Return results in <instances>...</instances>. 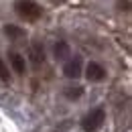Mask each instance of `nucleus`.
<instances>
[{
    "instance_id": "1",
    "label": "nucleus",
    "mask_w": 132,
    "mask_h": 132,
    "mask_svg": "<svg viewBox=\"0 0 132 132\" xmlns=\"http://www.w3.org/2000/svg\"><path fill=\"white\" fill-rule=\"evenodd\" d=\"M14 12L18 18L27 20V22H37L43 16V6L37 0H16L14 2Z\"/></svg>"
},
{
    "instance_id": "2",
    "label": "nucleus",
    "mask_w": 132,
    "mask_h": 132,
    "mask_svg": "<svg viewBox=\"0 0 132 132\" xmlns=\"http://www.w3.org/2000/svg\"><path fill=\"white\" fill-rule=\"evenodd\" d=\"M104 122H106V110L104 108H94V110H89L87 114L81 118V130L83 132H98L102 126H104Z\"/></svg>"
},
{
    "instance_id": "3",
    "label": "nucleus",
    "mask_w": 132,
    "mask_h": 132,
    "mask_svg": "<svg viewBox=\"0 0 132 132\" xmlns=\"http://www.w3.org/2000/svg\"><path fill=\"white\" fill-rule=\"evenodd\" d=\"M83 73V61L79 55H73V57H69L65 61V65H63V75H65L67 79H77V77H81Z\"/></svg>"
},
{
    "instance_id": "4",
    "label": "nucleus",
    "mask_w": 132,
    "mask_h": 132,
    "mask_svg": "<svg viewBox=\"0 0 132 132\" xmlns=\"http://www.w3.org/2000/svg\"><path fill=\"white\" fill-rule=\"evenodd\" d=\"M106 67L102 65V63H98V61H89L87 65H85V79L92 83H100L106 79Z\"/></svg>"
},
{
    "instance_id": "5",
    "label": "nucleus",
    "mask_w": 132,
    "mask_h": 132,
    "mask_svg": "<svg viewBox=\"0 0 132 132\" xmlns=\"http://www.w3.org/2000/svg\"><path fill=\"white\" fill-rule=\"evenodd\" d=\"M29 59H31V63H33L35 69H39V67L45 63V47H43L39 41H35L33 45L29 47Z\"/></svg>"
},
{
    "instance_id": "6",
    "label": "nucleus",
    "mask_w": 132,
    "mask_h": 132,
    "mask_svg": "<svg viewBox=\"0 0 132 132\" xmlns=\"http://www.w3.org/2000/svg\"><path fill=\"white\" fill-rule=\"evenodd\" d=\"M8 63L12 67V71L16 73V75H24L27 73V61H24V57L16 53V51H8Z\"/></svg>"
},
{
    "instance_id": "7",
    "label": "nucleus",
    "mask_w": 132,
    "mask_h": 132,
    "mask_svg": "<svg viewBox=\"0 0 132 132\" xmlns=\"http://www.w3.org/2000/svg\"><path fill=\"white\" fill-rule=\"evenodd\" d=\"M53 57H55L57 61H67V59L71 57L69 43H67V41H57V43L53 45Z\"/></svg>"
},
{
    "instance_id": "8",
    "label": "nucleus",
    "mask_w": 132,
    "mask_h": 132,
    "mask_svg": "<svg viewBox=\"0 0 132 132\" xmlns=\"http://www.w3.org/2000/svg\"><path fill=\"white\" fill-rule=\"evenodd\" d=\"M4 35H6L10 41H20V39L27 37V31H24L22 27H18V24H6V27H4Z\"/></svg>"
},
{
    "instance_id": "9",
    "label": "nucleus",
    "mask_w": 132,
    "mask_h": 132,
    "mask_svg": "<svg viewBox=\"0 0 132 132\" xmlns=\"http://www.w3.org/2000/svg\"><path fill=\"white\" fill-rule=\"evenodd\" d=\"M63 96H65L67 100H79L83 96V87L81 85H67L65 89H63Z\"/></svg>"
},
{
    "instance_id": "10",
    "label": "nucleus",
    "mask_w": 132,
    "mask_h": 132,
    "mask_svg": "<svg viewBox=\"0 0 132 132\" xmlns=\"http://www.w3.org/2000/svg\"><path fill=\"white\" fill-rule=\"evenodd\" d=\"M0 81L8 83L10 81V71H8V65H6V61L0 57Z\"/></svg>"
},
{
    "instance_id": "11",
    "label": "nucleus",
    "mask_w": 132,
    "mask_h": 132,
    "mask_svg": "<svg viewBox=\"0 0 132 132\" xmlns=\"http://www.w3.org/2000/svg\"><path fill=\"white\" fill-rule=\"evenodd\" d=\"M116 4H118V8H120V10H124V12H128V10H130V0H118Z\"/></svg>"
}]
</instances>
